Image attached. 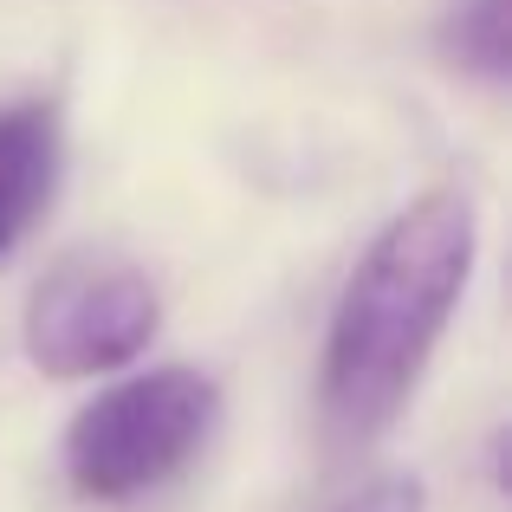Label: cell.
I'll return each instance as SVG.
<instances>
[{
	"label": "cell",
	"instance_id": "cell-3",
	"mask_svg": "<svg viewBox=\"0 0 512 512\" xmlns=\"http://www.w3.org/2000/svg\"><path fill=\"white\" fill-rule=\"evenodd\" d=\"M163 331V292L124 253H65L20 312L26 363L52 383L130 370Z\"/></svg>",
	"mask_w": 512,
	"mask_h": 512
},
{
	"label": "cell",
	"instance_id": "cell-6",
	"mask_svg": "<svg viewBox=\"0 0 512 512\" xmlns=\"http://www.w3.org/2000/svg\"><path fill=\"white\" fill-rule=\"evenodd\" d=\"M338 512H428V493L415 474H383L370 480V487H357Z\"/></svg>",
	"mask_w": 512,
	"mask_h": 512
},
{
	"label": "cell",
	"instance_id": "cell-4",
	"mask_svg": "<svg viewBox=\"0 0 512 512\" xmlns=\"http://www.w3.org/2000/svg\"><path fill=\"white\" fill-rule=\"evenodd\" d=\"M65 182V117L59 104L26 98L0 104V266L26 247L39 221L52 214V195Z\"/></svg>",
	"mask_w": 512,
	"mask_h": 512
},
{
	"label": "cell",
	"instance_id": "cell-5",
	"mask_svg": "<svg viewBox=\"0 0 512 512\" xmlns=\"http://www.w3.org/2000/svg\"><path fill=\"white\" fill-rule=\"evenodd\" d=\"M448 39V59L461 72L487 78V85H506L512 72V0H461L441 26Z\"/></svg>",
	"mask_w": 512,
	"mask_h": 512
},
{
	"label": "cell",
	"instance_id": "cell-1",
	"mask_svg": "<svg viewBox=\"0 0 512 512\" xmlns=\"http://www.w3.org/2000/svg\"><path fill=\"white\" fill-rule=\"evenodd\" d=\"M474 266L480 208L461 188H428L370 234L331 305L318 357V422L331 448H370L396 428L474 286Z\"/></svg>",
	"mask_w": 512,
	"mask_h": 512
},
{
	"label": "cell",
	"instance_id": "cell-2",
	"mask_svg": "<svg viewBox=\"0 0 512 512\" xmlns=\"http://www.w3.org/2000/svg\"><path fill=\"white\" fill-rule=\"evenodd\" d=\"M221 422V383L195 363H156L130 370L91 402L59 435V461L78 500L91 506H124L143 493L169 487L182 467L214 441Z\"/></svg>",
	"mask_w": 512,
	"mask_h": 512
}]
</instances>
